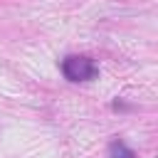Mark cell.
<instances>
[{
	"mask_svg": "<svg viewBox=\"0 0 158 158\" xmlns=\"http://www.w3.org/2000/svg\"><path fill=\"white\" fill-rule=\"evenodd\" d=\"M62 74L69 81H89L99 74V67L94 64V59L84 54H69L62 59Z\"/></svg>",
	"mask_w": 158,
	"mask_h": 158,
	"instance_id": "obj_1",
	"label": "cell"
},
{
	"mask_svg": "<svg viewBox=\"0 0 158 158\" xmlns=\"http://www.w3.org/2000/svg\"><path fill=\"white\" fill-rule=\"evenodd\" d=\"M109 158H136V153L123 141H111L109 143Z\"/></svg>",
	"mask_w": 158,
	"mask_h": 158,
	"instance_id": "obj_2",
	"label": "cell"
}]
</instances>
